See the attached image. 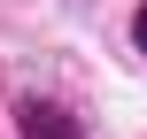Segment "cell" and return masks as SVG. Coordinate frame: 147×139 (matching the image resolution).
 Instances as JSON below:
<instances>
[{"label":"cell","mask_w":147,"mask_h":139,"mask_svg":"<svg viewBox=\"0 0 147 139\" xmlns=\"http://www.w3.org/2000/svg\"><path fill=\"white\" fill-rule=\"evenodd\" d=\"M16 132L23 139H85V124L62 101H16Z\"/></svg>","instance_id":"6da1fadb"},{"label":"cell","mask_w":147,"mask_h":139,"mask_svg":"<svg viewBox=\"0 0 147 139\" xmlns=\"http://www.w3.org/2000/svg\"><path fill=\"white\" fill-rule=\"evenodd\" d=\"M132 46H140V54H147V0H140V8H132Z\"/></svg>","instance_id":"7a4b0ae2"}]
</instances>
